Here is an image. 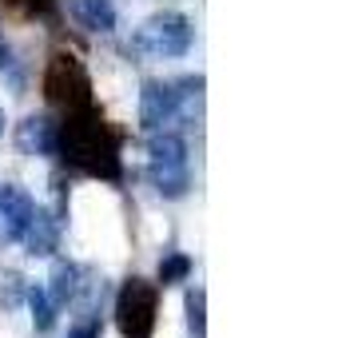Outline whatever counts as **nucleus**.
<instances>
[{
	"instance_id": "18",
	"label": "nucleus",
	"mask_w": 354,
	"mask_h": 338,
	"mask_svg": "<svg viewBox=\"0 0 354 338\" xmlns=\"http://www.w3.org/2000/svg\"><path fill=\"white\" fill-rule=\"evenodd\" d=\"M68 338H100V322H84L76 330H68Z\"/></svg>"
},
{
	"instance_id": "12",
	"label": "nucleus",
	"mask_w": 354,
	"mask_h": 338,
	"mask_svg": "<svg viewBox=\"0 0 354 338\" xmlns=\"http://www.w3.org/2000/svg\"><path fill=\"white\" fill-rule=\"evenodd\" d=\"M171 88H176V115L199 120V112H203V76H183Z\"/></svg>"
},
{
	"instance_id": "1",
	"label": "nucleus",
	"mask_w": 354,
	"mask_h": 338,
	"mask_svg": "<svg viewBox=\"0 0 354 338\" xmlns=\"http://www.w3.org/2000/svg\"><path fill=\"white\" fill-rule=\"evenodd\" d=\"M56 151H64V160L76 171H88V176L100 179H120V131H112V124L100 115L96 104L68 112V120L60 124Z\"/></svg>"
},
{
	"instance_id": "20",
	"label": "nucleus",
	"mask_w": 354,
	"mask_h": 338,
	"mask_svg": "<svg viewBox=\"0 0 354 338\" xmlns=\"http://www.w3.org/2000/svg\"><path fill=\"white\" fill-rule=\"evenodd\" d=\"M0 135H4V108H0Z\"/></svg>"
},
{
	"instance_id": "9",
	"label": "nucleus",
	"mask_w": 354,
	"mask_h": 338,
	"mask_svg": "<svg viewBox=\"0 0 354 338\" xmlns=\"http://www.w3.org/2000/svg\"><path fill=\"white\" fill-rule=\"evenodd\" d=\"M60 227H64V219L60 215H52V211L44 207H32V219H28V227H24V235H20V243H24V251L28 255H52L56 251V243H60Z\"/></svg>"
},
{
	"instance_id": "7",
	"label": "nucleus",
	"mask_w": 354,
	"mask_h": 338,
	"mask_svg": "<svg viewBox=\"0 0 354 338\" xmlns=\"http://www.w3.org/2000/svg\"><path fill=\"white\" fill-rule=\"evenodd\" d=\"M176 120V88L163 80H144L140 92V128L144 131H163V124Z\"/></svg>"
},
{
	"instance_id": "10",
	"label": "nucleus",
	"mask_w": 354,
	"mask_h": 338,
	"mask_svg": "<svg viewBox=\"0 0 354 338\" xmlns=\"http://www.w3.org/2000/svg\"><path fill=\"white\" fill-rule=\"evenodd\" d=\"M72 4V17L84 32H100L108 36L115 32V4L112 0H68Z\"/></svg>"
},
{
	"instance_id": "2",
	"label": "nucleus",
	"mask_w": 354,
	"mask_h": 338,
	"mask_svg": "<svg viewBox=\"0 0 354 338\" xmlns=\"http://www.w3.org/2000/svg\"><path fill=\"white\" fill-rule=\"evenodd\" d=\"M147 179L163 199H183L192 187V167H187V144L171 131H151L147 140Z\"/></svg>"
},
{
	"instance_id": "16",
	"label": "nucleus",
	"mask_w": 354,
	"mask_h": 338,
	"mask_svg": "<svg viewBox=\"0 0 354 338\" xmlns=\"http://www.w3.org/2000/svg\"><path fill=\"white\" fill-rule=\"evenodd\" d=\"M187 322H192L195 338H203V290H187Z\"/></svg>"
},
{
	"instance_id": "5",
	"label": "nucleus",
	"mask_w": 354,
	"mask_h": 338,
	"mask_svg": "<svg viewBox=\"0 0 354 338\" xmlns=\"http://www.w3.org/2000/svg\"><path fill=\"white\" fill-rule=\"evenodd\" d=\"M156 303H160L156 283L131 274L128 283L120 287V294H115V326H120V335L151 338V330H156Z\"/></svg>"
},
{
	"instance_id": "11",
	"label": "nucleus",
	"mask_w": 354,
	"mask_h": 338,
	"mask_svg": "<svg viewBox=\"0 0 354 338\" xmlns=\"http://www.w3.org/2000/svg\"><path fill=\"white\" fill-rule=\"evenodd\" d=\"M52 287H48V299H52V306H68L76 294H80V267L76 263H56L52 267V279H48Z\"/></svg>"
},
{
	"instance_id": "13",
	"label": "nucleus",
	"mask_w": 354,
	"mask_h": 338,
	"mask_svg": "<svg viewBox=\"0 0 354 338\" xmlns=\"http://www.w3.org/2000/svg\"><path fill=\"white\" fill-rule=\"evenodd\" d=\"M24 303H28V310H32V326L36 330H52V326H56V306H52L48 290L28 287L24 290Z\"/></svg>"
},
{
	"instance_id": "4",
	"label": "nucleus",
	"mask_w": 354,
	"mask_h": 338,
	"mask_svg": "<svg viewBox=\"0 0 354 338\" xmlns=\"http://www.w3.org/2000/svg\"><path fill=\"white\" fill-rule=\"evenodd\" d=\"M44 100L56 108H88L92 104V76L72 52H56L44 68Z\"/></svg>"
},
{
	"instance_id": "8",
	"label": "nucleus",
	"mask_w": 354,
	"mask_h": 338,
	"mask_svg": "<svg viewBox=\"0 0 354 338\" xmlns=\"http://www.w3.org/2000/svg\"><path fill=\"white\" fill-rule=\"evenodd\" d=\"M56 140H60V124H56L52 115H24L17 124L20 156H32V160L56 156Z\"/></svg>"
},
{
	"instance_id": "15",
	"label": "nucleus",
	"mask_w": 354,
	"mask_h": 338,
	"mask_svg": "<svg viewBox=\"0 0 354 338\" xmlns=\"http://www.w3.org/2000/svg\"><path fill=\"white\" fill-rule=\"evenodd\" d=\"M24 290H28V283H24V274L20 271H12V267L0 271V303L8 306V310L24 303Z\"/></svg>"
},
{
	"instance_id": "17",
	"label": "nucleus",
	"mask_w": 354,
	"mask_h": 338,
	"mask_svg": "<svg viewBox=\"0 0 354 338\" xmlns=\"http://www.w3.org/2000/svg\"><path fill=\"white\" fill-rule=\"evenodd\" d=\"M8 4L24 17H52L56 12V0H8Z\"/></svg>"
},
{
	"instance_id": "19",
	"label": "nucleus",
	"mask_w": 354,
	"mask_h": 338,
	"mask_svg": "<svg viewBox=\"0 0 354 338\" xmlns=\"http://www.w3.org/2000/svg\"><path fill=\"white\" fill-rule=\"evenodd\" d=\"M12 64V48H8V36H4V24H0V68Z\"/></svg>"
},
{
	"instance_id": "3",
	"label": "nucleus",
	"mask_w": 354,
	"mask_h": 338,
	"mask_svg": "<svg viewBox=\"0 0 354 338\" xmlns=\"http://www.w3.org/2000/svg\"><path fill=\"white\" fill-rule=\"evenodd\" d=\"M195 40L192 20L183 12H156L140 24V32L131 36V48L140 56H151V60H176V56H187Z\"/></svg>"
},
{
	"instance_id": "6",
	"label": "nucleus",
	"mask_w": 354,
	"mask_h": 338,
	"mask_svg": "<svg viewBox=\"0 0 354 338\" xmlns=\"http://www.w3.org/2000/svg\"><path fill=\"white\" fill-rule=\"evenodd\" d=\"M36 199L20 183H0V243H20Z\"/></svg>"
},
{
	"instance_id": "14",
	"label": "nucleus",
	"mask_w": 354,
	"mask_h": 338,
	"mask_svg": "<svg viewBox=\"0 0 354 338\" xmlns=\"http://www.w3.org/2000/svg\"><path fill=\"white\" fill-rule=\"evenodd\" d=\"M192 274V259L179 255V251H167V255L160 259V283L163 287H171V283H183Z\"/></svg>"
}]
</instances>
